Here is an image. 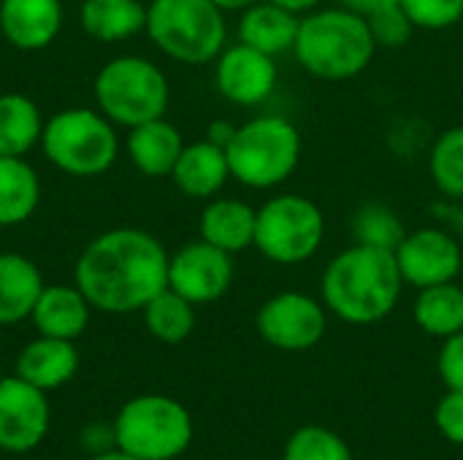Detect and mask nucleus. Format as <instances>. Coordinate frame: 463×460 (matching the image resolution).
<instances>
[{
    "instance_id": "obj_1",
    "label": "nucleus",
    "mask_w": 463,
    "mask_h": 460,
    "mask_svg": "<svg viewBox=\"0 0 463 460\" xmlns=\"http://www.w3.org/2000/svg\"><path fill=\"white\" fill-rule=\"evenodd\" d=\"M165 247L141 228H114L95 236L73 266V285L92 309L109 314L141 312L168 287Z\"/></svg>"
},
{
    "instance_id": "obj_2",
    "label": "nucleus",
    "mask_w": 463,
    "mask_h": 460,
    "mask_svg": "<svg viewBox=\"0 0 463 460\" xmlns=\"http://www.w3.org/2000/svg\"><path fill=\"white\" fill-rule=\"evenodd\" d=\"M402 271L388 249L353 244L342 249L323 271L320 293L328 312L350 325L385 320L402 298Z\"/></svg>"
},
{
    "instance_id": "obj_3",
    "label": "nucleus",
    "mask_w": 463,
    "mask_h": 460,
    "mask_svg": "<svg viewBox=\"0 0 463 460\" xmlns=\"http://www.w3.org/2000/svg\"><path fill=\"white\" fill-rule=\"evenodd\" d=\"M377 54L366 16L345 8H315L301 16L293 57L315 79L350 81L361 76Z\"/></svg>"
},
{
    "instance_id": "obj_4",
    "label": "nucleus",
    "mask_w": 463,
    "mask_h": 460,
    "mask_svg": "<svg viewBox=\"0 0 463 460\" xmlns=\"http://www.w3.org/2000/svg\"><path fill=\"white\" fill-rule=\"evenodd\" d=\"M231 179L250 190H271L285 184L301 163V133L279 114H260L236 125L225 149Z\"/></svg>"
},
{
    "instance_id": "obj_5",
    "label": "nucleus",
    "mask_w": 463,
    "mask_h": 460,
    "mask_svg": "<svg viewBox=\"0 0 463 460\" xmlns=\"http://www.w3.org/2000/svg\"><path fill=\"white\" fill-rule=\"evenodd\" d=\"M146 35L165 57L203 65L225 49V11L212 0H152L146 5Z\"/></svg>"
},
{
    "instance_id": "obj_6",
    "label": "nucleus",
    "mask_w": 463,
    "mask_h": 460,
    "mask_svg": "<svg viewBox=\"0 0 463 460\" xmlns=\"http://www.w3.org/2000/svg\"><path fill=\"white\" fill-rule=\"evenodd\" d=\"M95 103L114 125L136 127L165 117L171 87L165 73L146 57L122 54L109 60L95 76Z\"/></svg>"
},
{
    "instance_id": "obj_7",
    "label": "nucleus",
    "mask_w": 463,
    "mask_h": 460,
    "mask_svg": "<svg viewBox=\"0 0 463 460\" xmlns=\"http://www.w3.org/2000/svg\"><path fill=\"white\" fill-rule=\"evenodd\" d=\"M41 149L62 174L100 176L114 165L119 141L114 122L98 108H65L43 122Z\"/></svg>"
},
{
    "instance_id": "obj_8",
    "label": "nucleus",
    "mask_w": 463,
    "mask_h": 460,
    "mask_svg": "<svg viewBox=\"0 0 463 460\" xmlns=\"http://www.w3.org/2000/svg\"><path fill=\"white\" fill-rule=\"evenodd\" d=\"M193 442L190 412L168 396L130 399L114 420V445L138 460L179 458Z\"/></svg>"
},
{
    "instance_id": "obj_9",
    "label": "nucleus",
    "mask_w": 463,
    "mask_h": 460,
    "mask_svg": "<svg viewBox=\"0 0 463 460\" xmlns=\"http://www.w3.org/2000/svg\"><path fill=\"white\" fill-rule=\"evenodd\" d=\"M326 239L320 206L298 192L269 198L258 209L255 249L277 266H298L317 255Z\"/></svg>"
},
{
    "instance_id": "obj_10",
    "label": "nucleus",
    "mask_w": 463,
    "mask_h": 460,
    "mask_svg": "<svg viewBox=\"0 0 463 460\" xmlns=\"http://www.w3.org/2000/svg\"><path fill=\"white\" fill-rule=\"evenodd\" d=\"M326 304L296 290L271 296L255 317L260 339L282 352L312 350L326 336Z\"/></svg>"
},
{
    "instance_id": "obj_11",
    "label": "nucleus",
    "mask_w": 463,
    "mask_h": 460,
    "mask_svg": "<svg viewBox=\"0 0 463 460\" xmlns=\"http://www.w3.org/2000/svg\"><path fill=\"white\" fill-rule=\"evenodd\" d=\"M393 255L404 285H412L418 290L456 282L463 268L461 241L442 228H420L407 233Z\"/></svg>"
},
{
    "instance_id": "obj_12",
    "label": "nucleus",
    "mask_w": 463,
    "mask_h": 460,
    "mask_svg": "<svg viewBox=\"0 0 463 460\" xmlns=\"http://www.w3.org/2000/svg\"><path fill=\"white\" fill-rule=\"evenodd\" d=\"M233 282V255L198 239L184 244L168 260V287L190 304H212L228 293Z\"/></svg>"
},
{
    "instance_id": "obj_13",
    "label": "nucleus",
    "mask_w": 463,
    "mask_h": 460,
    "mask_svg": "<svg viewBox=\"0 0 463 460\" xmlns=\"http://www.w3.org/2000/svg\"><path fill=\"white\" fill-rule=\"evenodd\" d=\"M49 431L46 390L24 382L22 377L0 380V450L30 453Z\"/></svg>"
},
{
    "instance_id": "obj_14",
    "label": "nucleus",
    "mask_w": 463,
    "mask_h": 460,
    "mask_svg": "<svg viewBox=\"0 0 463 460\" xmlns=\"http://www.w3.org/2000/svg\"><path fill=\"white\" fill-rule=\"evenodd\" d=\"M277 57L247 43L225 46L214 60V84L220 95L236 106H260L277 89Z\"/></svg>"
},
{
    "instance_id": "obj_15",
    "label": "nucleus",
    "mask_w": 463,
    "mask_h": 460,
    "mask_svg": "<svg viewBox=\"0 0 463 460\" xmlns=\"http://www.w3.org/2000/svg\"><path fill=\"white\" fill-rule=\"evenodd\" d=\"M60 30V0H0V33L19 52L46 49Z\"/></svg>"
},
{
    "instance_id": "obj_16",
    "label": "nucleus",
    "mask_w": 463,
    "mask_h": 460,
    "mask_svg": "<svg viewBox=\"0 0 463 460\" xmlns=\"http://www.w3.org/2000/svg\"><path fill=\"white\" fill-rule=\"evenodd\" d=\"M90 309V301L76 285H43L30 320L38 336L73 342L87 331Z\"/></svg>"
},
{
    "instance_id": "obj_17",
    "label": "nucleus",
    "mask_w": 463,
    "mask_h": 460,
    "mask_svg": "<svg viewBox=\"0 0 463 460\" xmlns=\"http://www.w3.org/2000/svg\"><path fill=\"white\" fill-rule=\"evenodd\" d=\"M76 371H79V350L68 339L38 336L16 358V377L46 393L71 382Z\"/></svg>"
},
{
    "instance_id": "obj_18",
    "label": "nucleus",
    "mask_w": 463,
    "mask_h": 460,
    "mask_svg": "<svg viewBox=\"0 0 463 460\" xmlns=\"http://www.w3.org/2000/svg\"><path fill=\"white\" fill-rule=\"evenodd\" d=\"M258 209L239 198H212L201 211V239L217 249L236 255L255 244Z\"/></svg>"
},
{
    "instance_id": "obj_19",
    "label": "nucleus",
    "mask_w": 463,
    "mask_h": 460,
    "mask_svg": "<svg viewBox=\"0 0 463 460\" xmlns=\"http://www.w3.org/2000/svg\"><path fill=\"white\" fill-rule=\"evenodd\" d=\"M171 179L187 198H214L231 179L228 155L222 146L206 138L195 144H184L171 171Z\"/></svg>"
},
{
    "instance_id": "obj_20",
    "label": "nucleus",
    "mask_w": 463,
    "mask_h": 460,
    "mask_svg": "<svg viewBox=\"0 0 463 460\" xmlns=\"http://www.w3.org/2000/svg\"><path fill=\"white\" fill-rule=\"evenodd\" d=\"M182 149H184L182 133L165 117L136 125L128 133V157H130V163L144 176H152V179L171 176Z\"/></svg>"
},
{
    "instance_id": "obj_21",
    "label": "nucleus",
    "mask_w": 463,
    "mask_h": 460,
    "mask_svg": "<svg viewBox=\"0 0 463 460\" xmlns=\"http://www.w3.org/2000/svg\"><path fill=\"white\" fill-rule=\"evenodd\" d=\"M298 22H301L298 14H293V11H288L271 0H258L241 11L239 41L258 49V52L279 57L285 52H293Z\"/></svg>"
},
{
    "instance_id": "obj_22",
    "label": "nucleus",
    "mask_w": 463,
    "mask_h": 460,
    "mask_svg": "<svg viewBox=\"0 0 463 460\" xmlns=\"http://www.w3.org/2000/svg\"><path fill=\"white\" fill-rule=\"evenodd\" d=\"M41 290L43 277L30 258L0 252V325L30 320Z\"/></svg>"
},
{
    "instance_id": "obj_23",
    "label": "nucleus",
    "mask_w": 463,
    "mask_h": 460,
    "mask_svg": "<svg viewBox=\"0 0 463 460\" xmlns=\"http://www.w3.org/2000/svg\"><path fill=\"white\" fill-rule=\"evenodd\" d=\"M79 22L90 38L114 43L146 30V5L141 0H84Z\"/></svg>"
},
{
    "instance_id": "obj_24",
    "label": "nucleus",
    "mask_w": 463,
    "mask_h": 460,
    "mask_svg": "<svg viewBox=\"0 0 463 460\" xmlns=\"http://www.w3.org/2000/svg\"><path fill=\"white\" fill-rule=\"evenodd\" d=\"M41 203V179L24 157L0 155V228L22 225Z\"/></svg>"
},
{
    "instance_id": "obj_25",
    "label": "nucleus",
    "mask_w": 463,
    "mask_h": 460,
    "mask_svg": "<svg viewBox=\"0 0 463 460\" xmlns=\"http://www.w3.org/2000/svg\"><path fill=\"white\" fill-rule=\"evenodd\" d=\"M43 119L33 98L19 92L0 95V155L24 157L41 144Z\"/></svg>"
},
{
    "instance_id": "obj_26",
    "label": "nucleus",
    "mask_w": 463,
    "mask_h": 460,
    "mask_svg": "<svg viewBox=\"0 0 463 460\" xmlns=\"http://www.w3.org/2000/svg\"><path fill=\"white\" fill-rule=\"evenodd\" d=\"M412 317L420 331L437 339H448L463 331V287L456 282H442L418 290Z\"/></svg>"
},
{
    "instance_id": "obj_27",
    "label": "nucleus",
    "mask_w": 463,
    "mask_h": 460,
    "mask_svg": "<svg viewBox=\"0 0 463 460\" xmlns=\"http://www.w3.org/2000/svg\"><path fill=\"white\" fill-rule=\"evenodd\" d=\"M141 314H144L146 331L163 344H179L195 328V304H190L184 296L174 293L171 287L160 290L141 309Z\"/></svg>"
},
{
    "instance_id": "obj_28",
    "label": "nucleus",
    "mask_w": 463,
    "mask_h": 460,
    "mask_svg": "<svg viewBox=\"0 0 463 460\" xmlns=\"http://www.w3.org/2000/svg\"><path fill=\"white\" fill-rule=\"evenodd\" d=\"M429 174L434 187L453 198H463V125L448 127L442 136H437L431 152H429Z\"/></svg>"
},
{
    "instance_id": "obj_29",
    "label": "nucleus",
    "mask_w": 463,
    "mask_h": 460,
    "mask_svg": "<svg viewBox=\"0 0 463 460\" xmlns=\"http://www.w3.org/2000/svg\"><path fill=\"white\" fill-rule=\"evenodd\" d=\"M353 236H355V244L396 252V247L407 236V228L391 206L372 201V203L358 206V211L353 214Z\"/></svg>"
},
{
    "instance_id": "obj_30",
    "label": "nucleus",
    "mask_w": 463,
    "mask_h": 460,
    "mask_svg": "<svg viewBox=\"0 0 463 460\" xmlns=\"http://www.w3.org/2000/svg\"><path fill=\"white\" fill-rule=\"evenodd\" d=\"M282 460H353V453L339 434L323 426H301L288 439Z\"/></svg>"
},
{
    "instance_id": "obj_31",
    "label": "nucleus",
    "mask_w": 463,
    "mask_h": 460,
    "mask_svg": "<svg viewBox=\"0 0 463 460\" xmlns=\"http://www.w3.org/2000/svg\"><path fill=\"white\" fill-rule=\"evenodd\" d=\"M366 22H369L377 49H402L410 43V38L415 33V24L407 16V11L402 8V3H393V5H385V8L369 14Z\"/></svg>"
},
{
    "instance_id": "obj_32",
    "label": "nucleus",
    "mask_w": 463,
    "mask_h": 460,
    "mask_svg": "<svg viewBox=\"0 0 463 460\" xmlns=\"http://www.w3.org/2000/svg\"><path fill=\"white\" fill-rule=\"evenodd\" d=\"M415 30H450L463 19V0H399Z\"/></svg>"
},
{
    "instance_id": "obj_33",
    "label": "nucleus",
    "mask_w": 463,
    "mask_h": 460,
    "mask_svg": "<svg viewBox=\"0 0 463 460\" xmlns=\"http://www.w3.org/2000/svg\"><path fill=\"white\" fill-rule=\"evenodd\" d=\"M434 423H437L439 434H442L448 442L463 447V393L450 390V393L437 404Z\"/></svg>"
},
{
    "instance_id": "obj_34",
    "label": "nucleus",
    "mask_w": 463,
    "mask_h": 460,
    "mask_svg": "<svg viewBox=\"0 0 463 460\" xmlns=\"http://www.w3.org/2000/svg\"><path fill=\"white\" fill-rule=\"evenodd\" d=\"M437 369H439V377L448 385V390L463 393V331L445 339V344L439 350Z\"/></svg>"
},
{
    "instance_id": "obj_35",
    "label": "nucleus",
    "mask_w": 463,
    "mask_h": 460,
    "mask_svg": "<svg viewBox=\"0 0 463 460\" xmlns=\"http://www.w3.org/2000/svg\"><path fill=\"white\" fill-rule=\"evenodd\" d=\"M233 133H236V125H231V122H225V119H217V122H212V125L206 127V141H212V144L228 149Z\"/></svg>"
},
{
    "instance_id": "obj_36",
    "label": "nucleus",
    "mask_w": 463,
    "mask_h": 460,
    "mask_svg": "<svg viewBox=\"0 0 463 460\" xmlns=\"http://www.w3.org/2000/svg\"><path fill=\"white\" fill-rule=\"evenodd\" d=\"M336 3L355 11V14H361V16H369V14H374V11H380L385 5H393L399 0H336Z\"/></svg>"
},
{
    "instance_id": "obj_37",
    "label": "nucleus",
    "mask_w": 463,
    "mask_h": 460,
    "mask_svg": "<svg viewBox=\"0 0 463 460\" xmlns=\"http://www.w3.org/2000/svg\"><path fill=\"white\" fill-rule=\"evenodd\" d=\"M271 3H277V5H282V8H288V11L304 16V14H309V11L320 8L323 0H271Z\"/></svg>"
},
{
    "instance_id": "obj_38",
    "label": "nucleus",
    "mask_w": 463,
    "mask_h": 460,
    "mask_svg": "<svg viewBox=\"0 0 463 460\" xmlns=\"http://www.w3.org/2000/svg\"><path fill=\"white\" fill-rule=\"evenodd\" d=\"M220 11H225V14H231V11H244V8H250L252 3H258V0H212Z\"/></svg>"
},
{
    "instance_id": "obj_39",
    "label": "nucleus",
    "mask_w": 463,
    "mask_h": 460,
    "mask_svg": "<svg viewBox=\"0 0 463 460\" xmlns=\"http://www.w3.org/2000/svg\"><path fill=\"white\" fill-rule=\"evenodd\" d=\"M90 460H138V458H133V455H128L125 450L114 447V450H106V453H100V455H95V458H90Z\"/></svg>"
}]
</instances>
